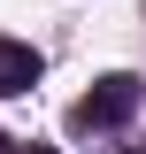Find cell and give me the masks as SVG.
<instances>
[{
	"instance_id": "1",
	"label": "cell",
	"mask_w": 146,
	"mask_h": 154,
	"mask_svg": "<svg viewBox=\"0 0 146 154\" xmlns=\"http://www.w3.org/2000/svg\"><path fill=\"white\" fill-rule=\"evenodd\" d=\"M131 108H138V77H131V69H115V77H100V85L77 100V123H85V131H115Z\"/></svg>"
},
{
	"instance_id": "2",
	"label": "cell",
	"mask_w": 146,
	"mask_h": 154,
	"mask_svg": "<svg viewBox=\"0 0 146 154\" xmlns=\"http://www.w3.org/2000/svg\"><path fill=\"white\" fill-rule=\"evenodd\" d=\"M38 85V54L23 46V38H0V100L8 93H31Z\"/></svg>"
},
{
	"instance_id": "3",
	"label": "cell",
	"mask_w": 146,
	"mask_h": 154,
	"mask_svg": "<svg viewBox=\"0 0 146 154\" xmlns=\"http://www.w3.org/2000/svg\"><path fill=\"white\" fill-rule=\"evenodd\" d=\"M0 154H16V146H8V139H0Z\"/></svg>"
},
{
	"instance_id": "4",
	"label": "cell",
	"mask_w": 146,
	"mask_h": 154,
	"mask_svg": "<svg viewBox=\"0 0 146 154\" xmlns=\"http://www.w3.org/2000/svg\"><path fill=\"white\" fill-rule=\"evenodd\" d=\"M31 154H54V146H31Z\"/></svg>"
}]
</instances>
